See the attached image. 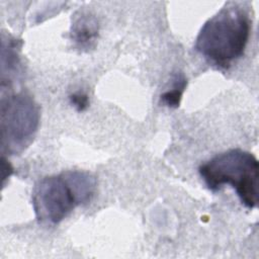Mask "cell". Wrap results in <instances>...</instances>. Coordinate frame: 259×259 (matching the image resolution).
<instances>
[{
	"label": "cell",
	"mask_w": 259,
	"mask_h": 259,
	"mask_svg": "<svg viewBox=\"0 0 259 259\" xmlns=\"http://www.w3.org/2000/svg\"><path fill=\"white\" fill-rule=\"evenodd\" d=\"M250 28L248 12L239 4L229 2L202 25L194 48L209 63L229 68L244 54Z\"/></svg>",
	"instance_id": "cell-1"
},
{
	"label": "cell",
	"mask_w": 259,
	"mask_h": 259,
	"mask_svg": "<svg viewBox=\"0 0 259 259\" xmlns=\"http://www.w3.org/2000/svg\"><path fill=\"white\" fill-rule=\"evenodd\" d=\"M95 187V178L83 171H66L42 178L32 191L36 219L42 224L60 223L76 206L89 202Z\"/></svg>",
	"instance_id": "cell-2"
},
{
	"label": "cell",
	"mask_w": 259,
	"mask_h": 259,
	"mask_svg": "<svg viewBox=\"0 0 259 259\" xmlns=\"http://www.w3.org/2000/svg\"><path fill=\"white\" fill-rule=\"evenodd\" d=\"M199 174L208 189L215 191L230 184L246 207L257 206L259 164L253 154L240 149L229 150L200 165Z\"/></svg>",
	"instance_id": "cell-3"
},
{
	"label": "cell",
	"mask_w": 259,
	"mask_h": 259,
	"mask_svg": "<svg viewBox=\"0 0 259 259\" xmlns=\"http://www.w3.org/2000/svg\"><path fill=\"white\" fill-rule=\"evenodd\" d=\"M39 122L38 107L24 94L1 99V146L10 155L24 150L33 140Z\"/></svg>",
	"instance_id": "cell-4"
},
{
	"label": "cell",
	"mask_w": 259,
	"mask_h": 259,
	"mask_svg": "<svg viewBox=\"0 0 259 259\" xmlns=\"http://www.w3.org/2000/svg\"><path fill=\"white\" fill-rule=\"evenodd\" d=\"M98 21L88 12H78L71 25V38L79 49H91L98 36Z\"/></svg>",
	"instance_id": "cell-5"
},
{
	"label": "cell",
	"mask_w": 259,
	"mask_h": 259,
	"mask_svg": "<svg viewBox=\"0 0 259 259\" xmlns=\"http://www.w3.org/2000/svg\"><path fill=\"white\" fill-rule=\"evenodd\" d=\"M186 79L182 74H177L174 79L173 88L161 95L162 102L169 107H177L179 106L182 93L186 87Z\"/></svg>",
	"instance_id": "cell-6"
},
{
	"label": "cell",
	"mask_w": 259,
	"mask_h": 259,
	"mask_svg": "<svg viewBox=\"0 0 259 259\" xmlns=\"http://www.w3.org/2000/svg\"><path fill=\"white\" fill-rule=\"evenodd\" d=\"M71 104L76 107V109L78 111H83L85 110L88 105H89V99H88V95L84 92H76L70 95L69 97Z\"/></svg>",
	"instance_id": "cell-7"
}]
</instances>
